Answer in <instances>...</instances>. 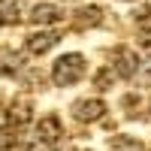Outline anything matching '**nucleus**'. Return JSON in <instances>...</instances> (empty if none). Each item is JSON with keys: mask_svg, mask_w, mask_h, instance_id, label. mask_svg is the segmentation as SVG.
<instances>
[{"mask_svg": "<svg viewBox=\"0 0 151 151\" xmlns=\"http://www.w3.org/2000/svg\"><path fill=\"white\" fill-rule=\"evenodd\" d=\"M85 58L79 52H70V55H60L55 60V67H52V82L58 88H70L76 82H82L85 79Z\"/></svg>", "mask_w": 151, "mask_h": 151, "instance_id": "1", "label": "nucleus"}, {"mask_svg": "<svg viewBox=\"0 0 151 151\" xmlns=\"http://www.w3.org/2000/svg\"><path fill=\"white\" fill-rule=\"evenodd\" d=\"M145 73H148V76H151V58H148V60H145Z\"/></svg>", "mask_w": 151, "mask_h": 151, "instance_id": "17", "label": "nucleus"}, {"mask_svg": "<svg viewBox=\"0 0 151 151\" xmlns=\"http://www.w3.org/2000/svg\"><path fill=\"white\" fill-rule=\"evenodd\" d=\"M112 60H115V64H112V73L121 76V79H133L136 70H139V58H136V52L127 48V45H118Z\"/></svg>", "mask_w": 151, "mask_h": 151, "instance_id": "2", "label": "nucleus"}, {"mask_svg": "<svg viewBox=\"0 0 151 151\" xmlns=\"http://www.w3.org/2000/svg\"><path fill=\"white\" fill-rule=\"evenodd\" d=\"M27 18L33 24H58L64 18V12H60V6H55V3H36V6H30Z\"/></svg>", "mask_w": 151, "mask_h": 151, "instance_id": "7", "label": "nucleus"}, {"mask_svg": "<svg viewBox=\"0 0 151 151\" xmlns=\"http://www.w3.org/2000/svg\"><path fill=\"white\" fill-rule=\"evenodd\" d=\"M136 40H139V45L151 48V30H139V33H136Z\"/></svg>", "mask_w": 151, "mask_h": 151, "instance_id": "16", "label": "nucleus"}, {"mask_svg": "<svg viewBox=\"0 0 151 151\" xmlns=\"http://www.w3.org/2000/svg\"><path fill=\"white\" fill-rule=\"evenodd\" d=\"M18 145V127H0V151H9Z\"/></svg>", "mask_w": 151, "mask_h": 151, "instance_id": "11", "label": "nucleus"}, {"mask_svg": "<svg viewBox=\"0 0 151 151\" xmlns=\"http://www.w3.org/2000/svg\"><path fill=\"white\" fill-rule=\"evenodd\" d=\"M33 136H40L48 148H55L60 139H64V124H60L58 115H45V118H40V124H36V133H33Z\"/></svg>", "mask_w": 151, "mask_h": 151, "instance_id": "4", "label": "nucleus"}, {"mask_svg": "<svg viewBox=\"0 0 151 151\" xmlns=\"http://www.w3.org/2000/svg\"><path fill=\"white\" fill-rule=\"evenodd\" d=\"M24 70V58L18 52H6L3 58H0V76H15Z\"/></svg>", "mask_w": 151, "mask_h": 151, "instance_id": "10", "label": "nucleus"}, {"mask_svg": "<svg viewBox=\"0 0 151 151\" xmlns=\"http://www.w3.org/2000/svg\"><path fill=\"white\" fill-rule=\"evenodd\" d=\"M30 115H33V103H30V97H15L9 103V109H6V118H9V127H21V124H27L30 121Z\"/></svg>", "mask_w": 151, "mask_h": 151, "instance_id": "6", "label": "nucleus"}, {"mask_svg": "<svg viewBox=\"0 0 151 151\" xmlns=\"http://www.w3.org/2000/svg\"><path fill=\"white\" fill-rule=\"evenodd\" d=\"M109 145H112V148H118V151H139V148H142L136 139H124V136H112Z\"/></svg>", "mask_w": 151, "mask_h": 151, "instance_id": "13", "label": "nucleus"}, {"mask_svg": "<svg viewBox=\"0 0 151 151\" xmlns=\"http://www.w3.org/2000/svg\"><path fill=\"white\" fill-rule=\"evenodd\" d=\"M76 30H85V27H97V24H103V9L100 6H82L79 12H76Z\"/></svg>", "mask_w": 151, "mask_h": 151, "instance_id": "8", "label": "nucleus"}, {"mask_svg": "<svg viewBox=\"0 0 151 151\" xmlns=\"http://www.w3.org/2000/svg\"><path fill=\"white\" fill-rule=\"evenodd\" d=\"M106 115V103L103 100H76L73 103V118L82 124H94Z\"/></svg>", "mask_w": 151, "mask_h": 151, "instance_id": "3", "label": "nucleus"}, {"mask_svg": "<svg viewBox=\"0 0 151 151\" xmlns=\"http://www.w3.org/2000/svg\"><path fill=\"white\" fill-rule=\"evenodd\" d=\"M58 42H60V33L58 30H36V33L27 36L24 48H27V55H45V52H52Z\"/></svg>", "mask_w": 151, "mask_h": 151, "instance_id": "5", "label": "nucleus"}, {"mask_svg": "<svg viewBox=\"0 0 151 151\" xmlns=\"http://www.w3.org/2000/svg\"><path fill=\"white\" fill-rule=\"evenodd\" d=\"M112 82H115V73H112V67L100 70V73L94 76V85H97V91H109V88H112Z\"/></svg>", "mask_w": 151, "mask_h": 151, "instance_id": "12", "label": "nucleus"}, {"mask_svg": "<svg viewBox=\"0 0 151 151\" xmlns=\"http://www.w3.org/2000/svg\"><path fill=\"white\" fill-rule=\"evenodd\" d=\"M24 151H52V148H48V145L40 139V136H30V139L24 142Z\"/></svg>", "mask_w": 151, "mask_h": 151, "instance_id": "14", "label": "nucleus"}, {"mask_svg": "<svg viewBox=\"0 0 151 151\" xmlns=\"http://www.w3.org/2000/svg\"><path fill=\"white\" fill-rule=\"evenodd\" d=\"M3 112H6V109H3V97H0V115H3Z\"/></svg>", "mask_w": 151, "mask_h": 151, "instance_id": "18", "label": "nucleus"}, {"mask_svg": "<svg viewBox=\"0 0 151 151\" xmlns=\"http://www.w3.org/2000/svg\"><path fill=\"white\" fill-rule=\"evenodd\" d=\"M24 0H0V24H18L24 15Z\"/></svg>", "mask_w": 151, "mask_h": 151, "instance_id": "9", "label": "nucleus"}, {"mask_svg": "<svg viewBox=\"0 0 151 151\" xmlns=\"http://www.w3.org/2000/svg\"><path fill=\"white\" fill-rule=\"evenodd\" d=\"M133 18H136V21H148V18H151V6H139V9L133 12Z\"/></svg>", "mask_w": 151, "mask_h": 151, "instance_id": "15", "label": "nucleus"}, {"mask_svg": "<svg viewBox=\"0 0 151 151\" xmlns=\"http://www.w3.org/2000/svg\"><path fill=\"white\" fill-rule=\"evenodd\" d=\"M64 3H76V0H64Z\"/></svg>", "mask_w": 151, "mask_h": 151, "instance_id": "19", "label": "nucleus"}]
</instances>
